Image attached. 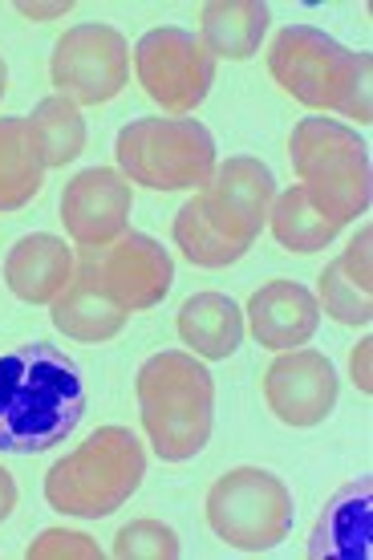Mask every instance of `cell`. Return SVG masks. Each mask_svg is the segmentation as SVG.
Wrapping results in <instances>:
<instances>
[{"label": "cell", "mask_w": 373, "mask_h": 560, "mask_svg": "<svg viewBox=\"0 0 373 560\" xmlns=\"http://www.w3.org/2000/svg\"><path fill=\"white\" fill-rule=\"evenodd\" d=\"M179 341L187 346V353H195L199 362H228L240 346H244V308L235 305L228 293H195L179 305L175 317Z\"/></svg>", "instance_id": "cell-16"}, {"label": "cell", "mask_w": 373, "mask_h": 560, "mask_svg": "<svg viewBox=\"0 0 373 560\" xmlns=\"http://www.w3.org/2000/svg\"><path fill=\"white\" fill-rule=\"evenodd\" d=\"M78 272L118 308L147 313V308L163 305V296L171 293L175 256L147 232H123L106 248H82Z\"/></svg>", "instance_id": "cell-9"}, {"label": "cell", "mask_w": 373, "mask_h": 560, "mask_svg": "<svg viewBox=\"0 0 373 560\" xmlns=\"http://www.w3.org/2000/svg\"><path fill=\"white\" fill-rule=\"evenodd\" d=\"M268 228L284 253L296 256H313L320 248H329L333 240L341 236V224L329 220L325 211L308 199L301 183H292L289 191H277L272 199V211H268Z\"/></svg>", "instance_id": "cell-21"}, {"label": "cell", "mask_w": 373, "mask_h": 560, "mask_svg": "<svg viewBox=\"0 0 373 560\" xmlns=\"http://www.w3.org/2000/svg\"><path fill=\"white\" fill-rule=\"evenodd\" d=\"M171 236H175V248L183 253V260H191L195 268H228V265H235V260H244V253H248V248H240L232 240H223L220 232L208 224L203 203H199V191H191V199L175 211Z\"/></svg>", "instance_id": "cell-23"}, {"label": "cell", "mask_w": 373, "mask_h": 560, "mask_svg": "<svg viewBox=\"0 0 373 560\" xmlns=\"http://www.w3.org/2000/svg\"><path fill=\"white\" fill-rule=\"evenodd\" d=\"M370 248H373V228L361 224L358 236L349 240V248L337 256V268H341V277L349 284H358L361 293H370L373 289V265H370Z\"/></svg>", "instance_id": "cell-27"}, {"label": "cell", "mask_w": 373, "mask_h": 560, "mask_svg": "<svg viewBox=\"0 0 373 560\" xmlns=\"http://www.w3.org/2000/svg\"><path fill=\"white\" fill-rule=\"evenodd\" d=\"M16 13L25 16V21L45 25V21H61V16H70L73 0H54V4H28V0H21V4H16Z\"/></svg>", "instance_id": "cell-29"}, {"label": "cell", "mask_w": 373, "mask_h": 560, "mask_svg": "<svg viewBox=\"0 0 373 560\" xmlns=\"http://www.w3.org/2000/svg\"><path fill=\"white\" fill-rule=\"evenodd\" d=\"M320 325V305L313 289H304L301 280L272 277L248 296L244 308V329L256 337V346L272 353L301 350L313 341Z\"/></svg>", "instance_id": "cell-14"}, {"label": "cell", "mask_w": 373, "mask_h": 560, "mask_svg": "<svg viewBox=\"0 0 373 560\" xmlns=\"http://www.w3.org/2000/svg\"><path fill=\"white\" fill-rule=\"evenodd\" d=\"M292 171L308 199L317 203L329 220L346 228L358 215L370 211L373 199V171H370V147L358 135V127L313 114L301 118L289 135Z\"/></svg>", "instance_id": "cell-5"}, {"label": "cell", "mask_w": 373, "mask_h": 560, "mask_svg": "<svg viewBox=\"0 0 373 560\" xmlns=\"http://www.w3.org/2000/svg\"><path fill=\"white\" fill-rule=\"evenodd\" d=\"M313 296H317L320 313H325V317H333L337 325H346V329H370V322H373L370 293H361L358 284H349V280L341 277L337 260L320 268L317 293H313Z\"/></svg>", "instance_id": "cell-24"}, {"label": "cell", "mask_w": 373, "mask_h": 560, "mask_svg": "<svg viewBox=\"0 0 373 560\" xmlns=\"http://www.w3.org/2000/svg\"><path fill=\"white\" fill-rule=\"evenodd\" d=\"M268 73L272 82L317 114H341L358 127L373 122V61L361 49H349L325 28L313 25H284L268 42Z\"/></svg>", "instance_id": "cell-2"}, {"label": "cell", "mask_w": 373, "mask_h": 560, "mask_svg": "<svg viewBox=\"0 0 373 560\" xmlns=\"http://www.w3.org/2000/svg\"><path fill=\"white\" fill-rule=\"evenodd\" d=\"M135 187L118 167H85L61 191V224L78 248H106L130 232Z\"/></svg>", "instance_id": "cell-13"}, {"label": "cell", "mask_w": 373, "mask_h": 560, "mask_svg": "<svg viewBox=\"0 0 373 560\" xmlns=\"http://www.w3.org/2000/svg\"><path fill=\"white\" fill-rule=\"evenodd\" d=\"M54 94L73 106H106L130 82V45L114 25H73L49 54Z\"/></svg>", "instance_id": "cell-10"}, {"label": "cell", "mask_w": 373, "mask_h": 560, "mask_svg": "<svg viewBox=\"0 0 373 560\" xmlns=\"http://www.w3.org/2000/svg\"><path fill=\"white\" fill-rule=\"evenodd\" d=\"M28 560H102L94 536L73 533V528H45L37 540H28L25 548Z\"/></svg>", "instance_id": "cell-26"}, {"label": "cell", "mask_w": 373, "mask_h": 560, "mask_svg": "<svg viewBox=\"0 0 373 560\" xmlns=\"http://www.w3.org/2000/svg\"><path fill=\"white\" fill-rule=\"evenodd\" d=\"M272 25V9L260 0H211L199 9V45L215 61H252Z\"/></svg>", "instance_id": "cell-17"}, {"label": "cell", "mask_w": 373, "mask_h": 560, "mask_svg": "<svg viewBox=\"0 0 373 560\" xmlns=\"http://www.w3.org/2000/svg\"><path fill=\"white\" fill-rule=\"evenodd\" d=\"M260 390L272 419H280L292 431H308L333 415L341 382L325 353L301 346V350L277 353V362L264 370Z\"/></svg>", "instance_id": "cell-12"}, {"label": "cell", "mask_w": 373, "mask_h": 560, "mask_svg": "<svg viewBox=\"0 0 373 560\" xmlns=\"http://www.w3.org/2000/svg\"><path fill=\"white\" fill-rule=\"evenodd\" d=\"M78 272V256L61 236L54 232H28L4 253L0 277L9 284V293L25 305H54L66 293V284Z\"/></svg>", "instance_id": "cell-15"}, {"label": "cell", "mask_w": 373, "mask_h": 560, "mask_svg": "<svg viewBox=\"0 0 373 560\" xmlns=\"http://www.w3.org/2000/svg\"><path fill=\"white\" fill-rule=\"evenodd\" d=\"M147 447L130 427H97L45 471V504L73 520H102L142 488Z\"/></svg>", "instance_id": "cell-4"}, {"label": "cell", "mask_w": 373, "mask_h": 560, "mask_svg": "<svg viewBox=\"0 0 373 560\" xmlns=\"http://www.w3.org/2000/svg\"><path fill=\"white\" fill-rule=\"evenodd\" d=\"M313 557H370V483L337 491L313 533Z\"/></svg>", "instance_id": "cell-20"}, {"label": "cell", "mask_w": 373, "mask_h": 560, "mask_svg": "<svg viewBox=\"0 0 373 560\" xmlns=\"http://www.w3.org/2000/svg\"><path fill=\"white\" fill-rule=\"evenodd\" d=\"M28 135L37 142V154H42L45 171L70 167L73 159L85 151V118L82 106H73L70 98L61 94H49L33 106V114H25Z\"/></svg>", "instance_id": "cell-22"}, {"label": "cell", "mask_w": 373, "mask_h": 560, "mask_svg": "<svg viewBox=\"0 0 373 560\" xmlns=\"http://www.w3.org/2000/svg\"><path fill=\"white\" fill-rule=\"evenodd\" d=\"M130 61H135L142 94L154 106H163L171 118L195 114L215 85V57L199 45L195 33L179 25H159L142 33L139 45L130 49Z\"/></svg>", "instance_id": "cell-8"}, {"label": "cell", "mask_w": 373, "mask_h": 560, "mask_svg": "<svg viewBox=\"0 0 373 560\" xmlns=\"http://www.w3.org/2000/svg\"><path fill=\"white\" fill-rule=\"evenodd\" d=\"M49 322H54L57 334H66L70 341L102 346V341H114V337L123 334L126 322H130V313L118 308L114 301H106L82 272H73V280L66 284V293L49 305Z\"/></svg>", "instance_id": "cell-18"}, {"label": "cell", "mask_w": 373, "mask_h": 560, "mask_svg": "<svg viewBox=\"0 0 373 560\" xmlns=\"http://www.w3.org/2000/svg\"><path fill=\"white\" fill-rule=\"evenodd\" d=\"M85 419V378L49 341L0 353V451L42 455L66 443Z\"/></svg>", "instance_id": "cell-1"}, {"label": "cell", "mask_w": 373, "mask_h": 560, "mask_svg": "<svg viewBox=\"0 0 373 560\" xmlns=\"http://www.w3.org/2000/svg\"><path fill=\"white\" fill-rule=\"evenodd\" d=\"M45 187V163L28 135L25 114L0 118V215L25 211Z\"/></svg>", "instance_id": "cell-19"}, {"label": "cell", "mask_w": 373, "mask_h": 560, "mask_svg": "<svg viewBox=\"0 0 373 560\" xmlns=\"http://www.w3.org/2000/svg\"><path fill=\"white\" fill-rule=\"evenodd\" d=\"M370 353H373V337H361V341H358V350L349 353V374H353V386H358L361 394H373Z\"/></svg>", "instance_id": "cell-28"}, {"label": "cell", "mask_w": 373, "mask_h": 560, "mask_svg": "<svg viewBox=\"0 0 373 560\" xmlns=\"http://www.w3.org/2000/svg\"><path fill=\"white\" fill-rule=\"evenodd\" d=\"M147 443L163 463H187L208 447L215 427V378L195 353H151L135 374Z\"/></svg>", "instance_id": "cell-3"}, {"label": "cell", "mask_w": 373, "mask_h": 560, "mask_svg": "<svg viewBox=\"0 0 373 560\" xmlns=\"http://www.w3.org/2000/svg\"><path fill=\"white\" fill-rule=\"evenodd\" d=\"M272 199H277L272 167L252 159V154H232V159L215 163V175L199 191L208 224L240 248H252L260 240Z\"/></svg>", "instance_id": "cell-11"}, {"label": "cell", "mask_w": 373, "mask_h": 560, "mask_svg": "<svg viewBox=\"0 0 373 560\" xmlns=\"http://www.w3.org/2000/svg\"><path fill=\"white\" fill-rule=\"evenodd\" d=\"M179 552H183L179 533H175L171 524L151 520V516L123 524L110 545V557H118V560H175Z\"/></svg>", "instance_id": "cell-25"}, {"label": "cell", "mask_w": 373, "mask_h": 560, "mask_svg": "<svg viewBox=\"0 0 373 560\" xmlns=\"http://www.w3.org/2000/svg\"><path fill=\"white\" fill-rule=\"evenodd\" d=\"M114 159L130 187L203 191L215 175V139L199 118H135L118 130Z\"/></svg>", "instance_id": "cell-6"}, {"label": "cell", "mask_w": 373, "mask_h": 560, "mask_svg": "<svg viewBox=\"0 0 373 560\" xmlns=\"http://www.w3.org/2000/svg\"><path fill=\"white\" fill-rule=\"evenodd\" d=\"M203 516L228 548L260 557L289 540L296 500L289 483L268 467H232L208 488Z\"/></svg>", "instance_id": "cell-7"}, {"label": "cell", "mask_w": 373, "mask_h": 560, "mask_svg": "<svg viewBox=\"0 0 373 560\" xmlns=\"http://www.w3.org/2000/svg\"><path fill=\"white\" fill-rule=\"evenodd\" d=\"M13 508H16V479L0 467V524L13 516Z\"/></svg>", "instance_id": "cell-30"}, {"label": "cell", "mask_w": 373, "mask_h": 560, "mask_svg": "<svg viewBox=\"0 0 373 560\" xmlns=\"http://www.w3.org/2000/svg\"><path fill=\"white\" fill-rule=\"evenodd\" d=\"M9 94V66H4V57H0V102Z\"/></svg>", "instance_id": "cell-31"}]
</instances>
